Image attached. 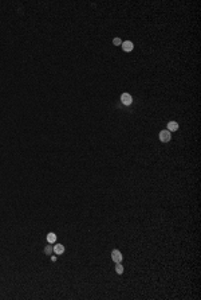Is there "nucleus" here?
Returning <instances> with one entry per match:
<instances>
[{"instance_id":"1a4fd4ad","label":"nucleus","mask_w":201,"mask_h":300,"mask_svg":"<svg viewBox=\"0 0 201 300\" xmlns=\"http://www.w3.org/2000/svg\"><path fill=\"white\" fill-rule=\"evenodd\" d=\"M113 44L114 46H119V44H122V40L119 38H114L113 39Z\"/></svg>"},{"instance_id":"39448f33","label":"nucleus","mask_w":201,"mask_h":300,"mask_svg":"<svg viewBox=\"0 0 201 300\" xmlns=\"http://www.w3.org/2000/svg\"><path fill=\"white\" fill-rule=\"evenodd\" d=\"M52 250H54L55 254H62V253H65V246H63L62 244H56Z\"/></svg>"},{"instance_id":"0eeeda50","label":"nucleus","mask_w":201,"mask_h":300,"mask_svg":"<svg viewBox=\"0 0 201 300\" xmlns=\"http://www.w3.org/2000/svg\"><path fill=\"white\" fill-rule=\"evenodd\" d=\"M47 241L50 244H54L56 241V234L55 233H48L47 234Z\"/></svg>"},{"instance_id":"6e6552de","label":"nucleus","mask_w":201,"mask_h":300,"mask_svg":"<svg viewBox=\"0 0 201 300\" xmlns=\"http://www.w3.org/2000/svg\"><path fill=\"white\" fill-rule=\"evenodd\" d=\"M115 272H117L118 275L123 273V267L121 265V262H117V265H115Z\"/></svg>"},{"instance_id":"f03ea898","label":"nucleus","mask_w":201,"mask_h":300,"mask_svg":"<svg viewBox=\"0 0 201 300\" xmlns=\"http://www.w3.org/2000/svg\"><path fill=\"white\" fill-rule=\"evenodd\" d=\"M121 102L123 105L129 106V105H131V102H133V98H131V96L129 94V93H123V94L121 96Z\"/></svg>"},{"instance_id":"20e7f679","label":"nucleus","mask_w":201,"mask_h":300,"mask_svg":"<svg viewBox=\"0 0 201 300\" xmlns=\"http://www.w3.org/2000/svg\"><path fill=\"white\" fill-rule=\"evenodd\" d=\"M133 47H134V44H133V42H130V40H126V42H122V48H123V51H131L133 50Z\"/></svg>"},{"instance_id":"7ed1b4c3","label":"nucleus","mask_w":201,"mask_h":300,"mask_svg":"<svg viewBox=\"0 0 201 300\" xmlns=\"http://www.w3.org/2000/svg\"><path fill=\"white\" fill-rule=\"evenodd\" d=\"M111 258L115 262H121L122 261V253L118 250V249H114L111 252Z\"/></svg>"},{"instance_id":"f257e3e1","label":"nucleus","mask_w":201,"mask_h":300,"mask_svg":"<svg viewBox=\"0 0 201 300\" xmlns=\"http://www.w3.org/2000/svg\"><path fill=\"white\" fill-rule=\"evenodd\" d=\"M170 139H172V135H170V132H169L168 129H165V131H161V132H159V140H161L162 143H168Z\"/></svg>"},{"instance_id":"9d476101","label":"nucleus","mask_w":201,"mask_h":300,"mask_svg":"<svg viewBox=\"0 0 201 300\" xmlns=\"http://www.w3.org/2000/svg\"><path fill=\"white\" fill-rule=\"evenodd\" d=\"M52 249L54 248H52L51 245H48V246H46V249H44V253H46V254H50V253L52 252Z\"/></svg>"},{"instance_id":"423d86ee","label":"nucleus","mask_w":201,"mask_h":300,"mask_svg":"<svg viewBox=\"0 0 201 300\" xmlns=\"http://www.w3.org/2000/svg\"><path fill=\"white\" fill-rule=\"evenodd\" d=\"M178 129V124L176 123V121H169L168 123V131L169 132H174V131H177Z\"/></svg>"}]
</instances>
